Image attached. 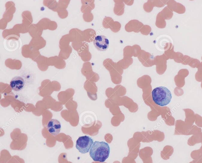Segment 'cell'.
<instances>
[{
	"label": "cell",
	"mask_w": 202,
	"mask_h": 163,
	"mask_svg": "<svg viewBox=\"0 0 202 163\" xmlns=\"http://www.w3.org/2000/svg\"><path fill=\"white\" fill-rule=\"evenodd\" d=\"M89 154L94 161L104 162L109 157L110 147L105 142L95 141L90 150Z\"/></svg>",
	"instance_id": "6da1fadb"
},
{
	"label": "cell",
	"mask_w": 202,
	"mask_h": 163,
	"mask_svg": "<svg viewBox=\"0 0 202 163\" xmlns=\"http://www.w3.org/2000/svg\"><path fill=\"white\" fill-rule=\"evenodd\" d=\"M152 98L154 102L160 106H165L171 101L172 94L170 91L165 87L154 88L152 92Z\"/></svg>",
	"instance_id": "7a4b0ae2"
},
{
	"label": "cell",
	"mask_w": 202,
	"mask_h": 163,
	"mask_svg": "<svg viewBox=\"0 0 202 163\" xmlns=\"http://www.w3.org/2000/svg\"><path fill=\"white\" fill-rule=\"evenodd\" d=\"M93 143V139L89 137L87 135L80 137L77 140L76 148L81 153L86 154L90 150Z\"/></svg>",
	"instance_id": "3957f363"
},
{
	"label": "cell",
	"mask_w": 202,
	"mask_h": 163,
	"mask_svg": "<svg viewBox=\"0 0 202 163\" xmlns=\"http://www.w3.org/2000/svg\"><path fill=\"white\" fill-rule=\"evenodd\" d=\"M94 47L100 51H105L109 48V40L104 35L97 36L93 41Z\"/></svg>",
	"instance_id": "277c9868"
},
{
	"label": "cell",
	"mask_w": 202,
	"mask_h": 163,
	"mask_svg": "<svg viewBox=\"0 0 202 163\" xmlns=\"http://www.w3.org/2000/svg\"><path fill=\"white\" fill-rule=\"evenodd\" d=\"M47 131L51 135L56 136L60 132L61 125L60 122L56 119H52L47 124Z\"/></svg>",
	"instance_id": "5b68a950"
},
{
	"label": "cell",
	"mask_w": 202,
	"mask_h": 163,
	"mask_svg": "<svg viewBox=\"0 0 202 163\" xmlns=\"http://www.w3.org/2000/svg\"><path fill=\"white\" fill-rule=\"evenodd\" d=\"M25 86L23 78L20 77H15L11 80L10 86L12 89L16 92L20 91L23 89Z\"/></svg>",
	"instance_id": "8992f818"
},
{
	"label": "cell",
	"mask_w": 202,
	"mask_h": 163,
	"mask_svg": "<svg viewBox=\"0 0 202 163\" xmlns=\"http://www.w3.org/2000/svg\"><path fill=\"white\" fill-rule=\"evenodd\" d=\"M83 120V123L87 127L92 126L96 122V118L93 114L87 113L85 114Z\"/></svg>",
	"instance_id": "52a82bcc"
}]
</instances>
